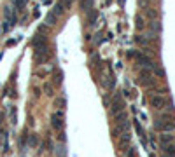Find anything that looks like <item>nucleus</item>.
Listing matches in <instances>:
<instances>
[{
	"label": "nucleus",
	"instance_id": "obj_1",
	"mask_svg": "<svg viewBox=\"0 0 175 157\" xmlns=\"http://www.w3.org/2000/svg\"><path fill=\"white\" fill-rule=\"evenodd\" d=\"M63 124H65V122H63V112L56 110V112L51 115V127L54 131H61L63 129Z\"/></svg>",
	"mask_w": 175,
	"mask_h": 157
},
{
	"label": "nucleus",
	"instance_id": "obj_2",
	"mask_svg": "<svg viewBox=\"0 0 175 157\" xmlns=\"http://www.w3.org/2000/svg\"><path fill=\"white\" fill-rule=\"evenodd\" d=\"M168 103H172V101H170V100H166L165 96H151V105H152L156 110L165 108Z\"/></svg>",
	"mask_w": 175,
	"mask_h": 157
},
{
	"label": "nucleus",
	"instance_id": "obj_3",
	"mask_svg": "<svg viewBox=\"0 0 175 157\" xmlns=\"http://www.w3.org/2000/svg\"><path fill=\"white\" fill-rule=\"evenodd\" d=\"M4 16H5V21H9L12 26L16 25L18 16H16V9H14L12 5H7V7L4 9Z\"/></svg>",
	"mask_w": 175,
	"mask_h": 157
},
{
	"label": "nucleus",
	"instance_id": "obj_4",
	"mask_svg": "<svg viewBox=\"0 0 175 157\" xmlns=\"http://www.w3.org/2000/svg\"><path fill=\"white\" fill-rule=\"evenodd\" d=\"M122 110H124V103H122L121 96H116L112 105H110V113H112V115H118L119 112H122Z\"/></svg>",
	"mask_w": 175,
	"mask_h": 157
},
{
	"label": "nucleus",
	"instance_id": "obj_5",
	"mask_svg": "<svg viewBox=\"0 0 175 157\" xmlns=\"http://www.w3.org/2000/svg\"><path fill=\"white\" fill-rule=\"evenodd\" d=\"M135 58L138 59V63H140V65H142V66H145L147 70H151V68H154V66H156V65L152 63V59H151L149 56H144V54H138V52H135Z\"/></svg>",
	"mask_w": 175,
	"mask_h": 157
},
{
	"label": "nucleus",
	"instance_id": "obj_6",
	"mask_svg": "<svg viewBox=\"0 0 175 157\" xmlns=\"http://www.w3.org/2000/svg\"><path fill=\"white\" fill-rule=\"evenodd\" d=\"M175 141V135H172V133H161L159 135V143H161V147H165V145L168 143H173Z\"/></svg>",
	"mask_w": 175,
	"mask_h": 157
},
{
	"label": "nucleus",
	"instance_id": "obj_7",
	"mask_svg": "<svg viewBox=\"0 0 175 157\" xmlns=\"http://www.w3.org/2000/svg\"><path fill=\"white\" fill-rule=\"evenodd\" d=\"M32 45H33V47H37V49L46 47V45H48V42H46V37H44V35H35V39L32 40Z\"/></svg>",
	"mask_w": 175,
	"mask_h": 157
},
{
	"label": "nucleus",
	"instance_id": "obj_8",
	"mask_svg": "<svg viewBox=\"0 0 175 157\" xmlns=\"http://www.w3.org/2000/svg\"><path fill=\"white\" fill-rule=\"evenodd\" d=\"M163 154H168V155L175 157V141H173V143L165 145V147H163Z\"/></svg>",
	"mask_w": 175,
	"mask_h": 157
},
{
	"label": "nucleus",
	"instance_id": "obj_9",
	"mask_svg": "<svg viewBox=\"0 0 175 157\" xmlns=\"http://www.w3.org/2000/svg\"><path fill=\"white\" fill-rule=\"evenodd\" d=\"M149 28L152 30V35H158L159 33V30H161V25H159V21H149Z\"/></svg>",
	"mask_w": 175,
	"mask_h": 157
},
{
	"label": "nucleus",
	"instance_id": "obj_10",
	"mask_svg": "<svg viewBox=\"0 0 175 157\" xmlns=\"http://www.w3.org/2000/svg\"><path fill=\"white\" fill-rule=\"evenodd\" d=\"M145 16H147L151 21H156L158 16H159V12H158L156 9H145Z\"/></svg>",
	"mask_w": 175,
	"mask_h": 157
},
{
	"label": "nucleus",
	"instance_id": "obj_11",
	"mask_svg": "<svg viewBox=\"0 0 175 157\" xmlns=\"http://www.w3.org/2000/svg\"><path fill=\"white\" fill-rule=\"evenodd\" d=\"M26 4H28V0H12V7L16 11H23Z\"/></svg>",
	"mask_w": 175,
	"mask_h": 157
},
{
	"label": "nucleus",
	"instance_id": "obj_12",
	"mask_svg": "<svg viewBox=\"0 0 175 157\" xmlns=\"http://www.w3.org/2000/svg\"><path fill=\"white\" fill-rule=\"evenodd\" d=\"M56 19H58L56 14L49 12V14H48V17H46V25H48V26H54V25H56Z\"/></svg>",
	"mask_w": 175,
	"mask_h": 157
},
{
	"label": "nucleus",
	"instance_id": "obj_13",
	"mask_svg": "<svg viewBox=\"0 0 175 157\" xmlns=\"http://www.w3.org/2000/svg\"><path fill=\"white\" fill-rule=\"evenodd\" d=\"M140 77H142V80L144 82H151V78H152V74H151V70H140Z\"/></svg>",
	"mask_w": 175,
	"mask_h": 157
},
{
	"label": "nucleus",
	"instance_id": "obj_14",
	"mask_svg": "<svg viewBox=\"0 0 175 157\" xmlns=\"http://www.w3.org/2000/svg\"><path fill=\"white\" fill-rule=\"evenodd\" d=\"M65 5H63V2H58L56 5H54V9H52V14H56V16H61L63 14V11H65Z\"/></svg>",
	"mask_w": 175,
	"mask_h": 157
},
{
	"label": "nucleus",
	"instance_id": "obj_15",
	"mask_svg": "<svg viewBox=\"0 0 175 157\" xmlns=\"http://www.w3.org/2000/svg\"><path fill=\"white\" fill-rule=\"evenodd\" d=\"M93 7V0H81V9L88 11V9Z\"/></svg>",
	"mask_w": 175,
	"mask_h": 157
},
{
	"label": "nucleus",
	"instance_id": "obj_16",
	"mask_svg": "<svg viewBox=\"0 0 175 157\" xmlns=\"http://www.w3.org/2000/svg\"><path fill=\"white\" fill-rule=\"evenodd\" d=\"M28 145H30V147H37V145H39V136H37V135H30Z\"/></svg>",
	"mask_w": 175,
	"mask_h": 157
},
{
	"label": "nucleus",
	"instance_id": "obj_17",
	"mask_svg": "<svg viewBox=\"0 0 175 157\" xmlns=\"http://www.w3.org/2000/svg\"><path fill=\"white\" fill-rule=\"evenodd\" d=\"M135 21H137V28H138V30H144V26H145L144 17H142V16H137V17H135Z\"/></svg>",
	"mask_w": 175,
	"mask_h": 157
},
{
	"label": "nucleus",
	"instance_id": "obj_18",
	"mask_svg": "<svg viewBox=\"0 0 175 157\" xmlns=\"http://www.w3.org/2000/svg\"><path fill=\"white\" fill-rule=\"evenodd\" d=\"M130 138H131V136H130V133H128V131H126V133H122V136H121V145H128V143H130Z\"/></svg>",
	"mask_w": 175,
	"mask_h": 157
},
{
	"label": "nucleus",
	"instance_id": "obj_19",
	"mask_svg": "<svg viewBox=\"0 0 175 157\" xmlns=\"http://www.w3.org/2000/svg\"><path fill=\"white\" fill-rule=\"evenodd\" d=\"M11 30H12V25H11L9 21L2 23V31H4V33H7V31H11Z\"/></svg>",
	"mask_w": 175,
	"mask_h": 157
},
{
	"label": "nucleus",
	"instance_id": "obj_20",
	"mask_svg": "<svg viewBox=\"0 0 175 157\" xmlns=\"http://www.w3.org/2000/svg\"><path fill=\"white\" fill-rule=\"evenodd\" d=\"M44 91H46V94H48V96H54V91H52V86H51V84H46V86H44Z\"/></svg>",
	"mask_w": 175,
	"mask_h": 157
},
{
	"label": "nucleus",
	"instance_id": "obj_21",
	"mask_svg": "<svg viewBox=\"0 0 175 157\" xmlns=\"http://www.w3.org/2000/svg\"><path fill=\"white\" fill-rule=\"evenodd\" d=\"M11 122L16 124L18 122V117H16V107H11Z\"/></svg>",
	"mask_w": 175,
	"mask_h": 157
},
{
	"label": "nucleus",
	"instance_id": "obj_22",
	"mask_svg": "<svg viewBox=\"0 0 175 157\" xmlns=\"http://www.w3.org/2000/svg\"><path fill=\"white\" fill-rule=\"evenodd\" d=\"M65 154H67V150L63 148V145H60V147H58V155H60V157H65Z\"/></svg>",
	"mask_w": 175,
	"mask_h": 157
},
{
	"label": "nucleus",
	"instance_id": "obj_23",
	"mask_svg": "<svg viewBox=\"0 0 175 157\" xmlns=\"http://www.w3.org/2000/svg\"><path fill=\"white\" fill-rule=\"evenodd\" d=\"M135 40L138 44H147L149 42V39H144V37H140V35H138V37H135Z\"/></svg>",
	"mask_w": 175,
	"mask_h": 157
},
{
	"label": "nucleus",
	"instance_id": "obj_24",
	"mask_svg": "<svg viewBox=\"0 0 175 157\" xmlns=\"http://www.w3.org/2000/svg\"><path fill=\"white\" fill-rule=\"evenodd\" d=\"M54 82L56 84L61 82V72H56V74H54Z\"/></svg>",
	"mask_w": 175,
	"mask_h": 157
},
{
	"label": "nucleus",
	"instance_id": "obj_25",
	"mask_svg": "<svg viewBox=\"0 0 175 157\" xmlns=\"http://www.w3.org/2000/svg\"><path fill=\"white\" fill-rule=\"evenodd\" d=\"M63 105H65V100H63V98H58V100H56V107L63 108Z\"/></svg>",
	"mask_w": 175,
	"mask_h": 157
},
{
	"label": "nucleus",
	"instance_id": "obj_26",
	"mask_svg": "<svg viewBox=\"0 0 175 157\" xmlns=\"http://www.w3.org/2000/svg\"><path fill=\"white\" fill-rule=\"evenodd\" d=\"M156 74L159 75V77H165V72H163L161 68H156Z\"/></svg>",
	"mask_w": 175,
	"mask_h": 157
},
{
	"label": "nucleus",
	"instance_id": "obj_27",
	"mask_svg": "<svg viewBox=\"0 0 175 157\" xmlns=\"http://www.w3.org/2000/svg\"><path fill=\"white\" fill-rule=\"evenodd\" d=\"M58 140H60V141H65V133H61V131H60V135H58Z\"/></svg>",
	"mask_w": 175,
	"mask_h": 157
},
{
	"label": "nucleus",
	"instance_id": "obj_28",
	"mask_svg": "<svg viewBox=\"0 0 175 157\" xmlns=\"http://www.w3.org/2000/svg\"><path fill=\"white\" fill-rule=\"evenodd\" d=\"M128 157H135V150H133V148H130V150H128Z\"/></svg>",
	"mask_w": 175,
	"mask_h": 157
},
{
	"label": "nucleus",
	"instance_id": "obj_29",
	"mask_svg": "<svg viewBox=\"0 0 175 157\" xmlns=\"http://www.w3.org/2000/svg\"><path fill=\"white\" fill-rule=\"evenodd\" d=\"M63 5H65V7H70V5H72V0H63Z\"/></svg>",
	"mask_w": 175,
	"mask_h": 157
},
{
	"label": "nucleus",
	"instance_id": "obj_30",
	"mask_svg": "<svg viewBox=\"0 0 175 157\" xmlns=\"http://www.w3.org/2000/svg\"><path fill=\"white\" fill-rule=\"evenodd\" d=\"M161 157H172V155H168V154H163V155Z\"/></svg>",
	"mask_w": 175,
	"mask_h": 157
},
{
	"label": "nucleus",
	"instance_id": "obj_31",
	"mask_svg": "<svg viewBox=\"0 0 175 157\" xmlns=\"http://www.w3.org/2000/svg\"><path fill=\"white\" fill-rule=\"evenodd\" d=\"M149 157H154V154H149Z\"/></svg>",
	"mask_w": 175,
	"mask_h": 157
}]
</instances>
